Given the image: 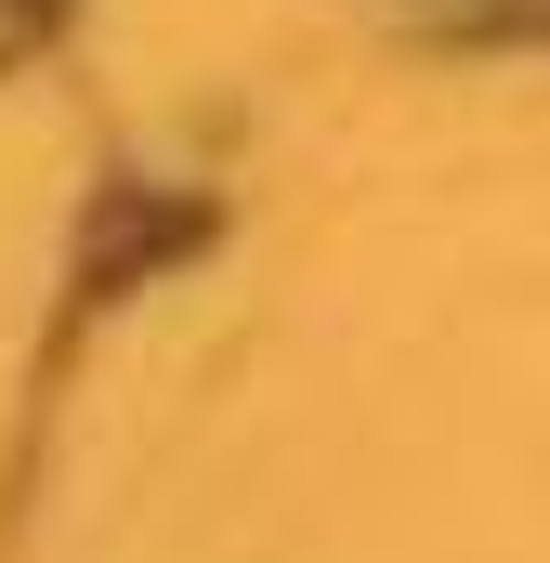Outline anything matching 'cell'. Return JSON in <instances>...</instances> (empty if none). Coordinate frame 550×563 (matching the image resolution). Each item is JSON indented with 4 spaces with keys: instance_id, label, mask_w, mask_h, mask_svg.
<instances>
[{
    "instance_id": "1",
    "label": "cell",
    "mask_w": 550,
    "mask_h": 563,
    "mask_svg": "<svg viewBox=\"0 0 550 563\" xmlns=\"http://www.w3.org/2000/svg\"><path fill=\"white\" fill-rule=\"evenodd\" d=\"M26 26H40V0H0V53H13V40H26Z\"/></svg>"
}]
</instances>
